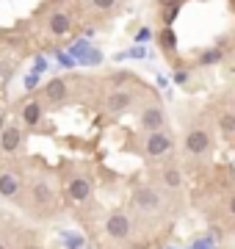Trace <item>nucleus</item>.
<instances>
[{
    "mask_svg": "<svg viewBox=\"0 0 235 249\" xmlns=\"http://www.w3.org/2000/svg\"><path fill=\"white\" fill-rule=\"evenodd\" d=\"M105 230H108L111 238H125L127 232H130V222H127L125 213H111L108 224H105Z\"/></svg>",
    "mask_w": 235,
    "mask_h": 249,
    "instance_id": "f257e3e1",
    "label": "nucleus"
},
{
    "mask_svg": "<svg viewBox=\"0 0 235 249\" xmlns=\"http://www.w3.org/2000/svg\"><path fill=\"white\" fill-rule=\"evenodd\" d=\"M185 147H188V152H205L210 147V136L205 133V130H191L188 139H185Z\"/></svg>",
    "mask_w": 235,
    "mask_h": 249,
    "instance_id": "f03ea898",
    "label": "nucleus"
},
{
    "mask_svg": "<svg viewBox=\"0 0 235 249\" xmlns=\"http://www.w3.org/2000/svg\"><path fill=\"white\" fill-rule=\"evenodd\" d=\"M169 147H172V139H169L166 133H161V130L147 139V152H150V155H163Z\"/></svg>",
    "mask_w": 235,
    "mask_h": 249,
    "instance_id": "7ed1b4c3",
    "label": "nucleus"
},
{
    "mask_svg": "<svg viewBox=\"0 0 235 249\" xmlns=\"http://www.w3.org/2000/svg\"><path fill=\"white\" fill-rule=\"evenodd\" d=\"M19 142H22V130H19V127H6V130L0 133V147H3L6 152L17 150Z\"/></svg>",
    "mask_w": 235,
    "mask_h": 249,
    "instance_id": "20e7f679",
    "label": "nucleus"
},
{
    "mask_svg": "<svg viewBox=\"0 0 235 249\" xmlns=\"http://www.w3.org/2000/svg\"><path fill=\"white\" fill-rule=\"evenodd\" d=\"M136 205L144 208V211H155V208L161 205V199H158V194H155L152 188H138L136 191Z\"/></svg>",
    "mask_w": 235,
    "mask_h": 249,
    "instance_id": "39448f33",
    "label": "nucleus"
},
{
    "mask_svg": "<svg viewBox=\"0 0 235 249\" xmlns=\"http://www.w3.org/2000/svg\"><path fill=\"white\" fill-rule=\"evenodd\" d=\"M141 124H144L147 130H152V133H158L163 124V114L158 111V108H147L144 114H141Z\"/></svg>",
    "mask_w": 235,
    "mask_h": 249,
    "instance_id": "423d86ee",
    "label": "nucleus"
},
{
    "mask_svg": "<svg viewBox=\"0 0 235 249\" xmlns=\"http://www.w3.org/2000/svg\"><path fill=\"white\" fill-rule=\"evenodd\" d=\"M89 194H91L89 180L78 178V180H72V183H69V196H72L75 202H83V199H89Z\"/></svg>",
    "mask_w": 235,
    "mask_h": 249,
    "instance_id": "0eeeda50",
    "label": "nucleus"
},
{
    "mask_svg": "<svg viewBox=\"0 0 235 249\" xmlns=\"http://www.w3.org/2000/svg\"><path fill=\"white\" fill-rule=\"evenodd\" d=\"M34 202L36 205H50L53 202V188L47 186V183H36V186H34Z\"/></svg>",
    "mask_w": 235,
    "mask_h": 249,
    "instance_id": "6e6552de",
    "label": "nucleus"
},
{
    "mask_svg": "<svg viewBox=\"0 0 235 249\" xmlns=\"http://www.w3.org/2000/svg\"><path fill=\"white\" fill-rule=\"evenodd\" d=\"M17 191H19V183H17L14 175H9V172H6V175H0V194H3V196H14Z\"/></svg>",
    "mask_w": 235,
    "mask_h": 249,
    "instance_id": "1a4fd4ad",
    "label": "nucleus"
},
{
    "mask_svg": "<svg viewBox=\"0 0 235 249\" xmlns=\"http://www.w3.org/2000/svg\"><path fill=\"white\" fill-rule=\"evenodd\" d=\"M50 31H53L55 36L67 34V31H69V14H64V11L53 14V19H50Z\"/></svg>",
    "mask_w": 235,
    "mask_h": 249,
    "instance_id": "9d476101",
    "label": "nucleus"
},
{
    "mask_svg": "<svg viewBox=\"0 0 235 249\" xmlns=\"http://www.w3.org/2000/svg\"><path fill=\"white\" fill-rule=\"evenodd\" d=\"M64 94H67V86H64V80H50V83H47V97L50 100H55V103H58V100H64Z\"/></svg>",
    "mask_w": 235,
    "mask_h": 249,
    "instance_id": "9b49d317",
    "label": "nucleus"
},
{
    "mask_svg": "<svg viewBox=\"0 0 235 249\" xmlns=\"http://www.w3.org/2000/svg\"><path fill=\"white\" fill-rule=\"evenodd\" d=\"M127 103H130V94H125V91H117V94H111V97H108V108H111V111H125Z\"/></svg>",
    "mask_w": 235,
    "mask_h": 249,
    "instance_id": "f8f14e48",
    "label": "nucleus"
},
{
    "mask_svg": "<svg viewBox=\"0 0 235 249\" xmlns=\"http://www.w3.org/2000/svg\"><path fill=\"white\" fill-rule=\"evenodd\" d=\"M39 116H42V106H39V103H28L25 111H22V119H25V124H36Z\"/></svg>",
    "mask_w": 235,
    "mask_h": 249,
    "instance_id": "ddd939ff",
    "label": "nucleus"
},
{
    "mask_svg": "<svg viewBox=\"0 0 235 249\" xmlns=\"http://www.w3.org/2000/svg\"><path fill=\"white\" fill-rule=\"evenodd\" d=\"M218 124H221V130H224V133H235V116L233 114H224Z\"/></svg>",
    "mask_w": 235,
    "mask_h": 249,
    "instance_id": "4468645a",
    "label": "nucleus"
},
{
    "mask_svg": "<svg viewBox=\"0 0 235 249\" xmlns=\"http://www.w3.org/2000/svg\"><path fill=\"white\" fill-rule=\"evenodd\" d=\"M161 45L166 47V50H172V47L177 45V39H174V34H172V31H169V28H166V31H163V34H161Z\"/></svg>",
    "mask_w": 235,
    "mask_h": 249,
    "instance_id": "2eb2a0df",
    "label": "nucleus"
},
{
    "mask_svg": "<svg viewBox=\"0 0 235 249\" xmlns=\"http://www.w3.org/2000/svg\"><path fill=\"white\" fill-rule=\"evenodd\" d=\"M163 180H166V186H180V172L177 169H166V175H163Z\"/></svg>",
    "mask_w": 235,
    "mask_h": 249,
    "instance_id": "dca6fc26",
    "label": "nucleus"
},
{
    "mask_svg": "<svg viewBox=\"0 0 235 249\" xmlns=\"http://www.w3.org/2000/svg\"><path fill=\"white\" fill-rule=\"evenodd\" d=\"M221 58V50H208V53L202 55V64H216Z\"/></svg>",
    "mask_w": 235,
    "mask_h": 249,
    "instance_id": "f3484780",
    "label": "nucleus"
},
{
    "mask_svg": "<svg viewBox=\"0 0 235 249\" xmlns=\"http://www.w3.org/2000/svg\"><path fill=\"white\" fill-rule=\"evenodd\" d=\"M36 86H39V75L36 72H31V75L25 78V89H36Z\"/></svg>",
    "mask_w": 235,
    "mask_h": 249,
    "instance_id": "a211bd4d",
    "label": "nucleus"
},
{
    "mask_svg": "<svg viewBox=\"0 0 235 249\" xmlns=\"http://www.w3.org/2000/svg\"><path fill=\"white\" fill-rule=\"evenodd\" d=\"M81 64H97L100 61V53H83V58H78Z\"/></svg>",
    "mask_w": 235,
    "mask_h": 249,
    "instance_id": "6ab92c4d",
    "label": "nucleus"
},
{
    "mask_svg": "<svg viewBox=\"0 0 235 249\" xmlns=\"http://www.w3.org/2000/svg\"><path fill=\"white\" fill-rule=\"evenodd\" d=\"M150 28H141V31H138V36H136V42H147V39H150Z\"/></svg>",
    "mask_w": 235,
    "mask_h": 249,
    "instance_id": "aec40b11",
    "label": "nucleus"
},
{
    "mask_svg": "<svg viewBox=\"0 0 235 249\" xmlns=\"http://www.w3.org/2000/svg\"><path fill=\"white\" fill-rule=\"evenodd\" d=\"M114 3H117V0H94V6H97V9H111Z\"/></svg>",
    "mask_w": 235,
    "mask_h": 249,
    "instance_id": "412c9836",
    "label": "nucleus"
},
{
    "mask_svg": "<svg viewBox=\"0 0 235 249\" xmlns=\"http://www.w3.org/2000/svg\"><path fill=\"white\" fill-rule=\"evenodd\" d=\"M58 61H61L64 67H72V64H75V61H72V55H67V53H61V55H58Z\"/></svg>",
    "mask_w": 235,
    "mask_h": 249,
    "instance_id": "4be33fe9",
    "label": "nucleus"
},
{
    "mask_svg": "<svg viewBox=\"0 0 235 249\" xmlns=\"http://www.w3.org/2000/svg\"><path fill=\"white\" fill-rule=\"evenodd\" d=\"M42 70H45V58H36V75H39Z\"/></svg>",
    "mask_w": 235,
    "mask_h": 249,
    "instance_id": "5701e85b",
    "label": "nucleus"
},
{
    "mask_svg": "<svg viewBox=\"0 0 235 249\" xmlns=\"http://www.w3.org/2000/svg\"><path fill=\"white\" fill-rule=\"evenodd\" d=\"M230 213L235 216V196H233V199H230Z\"/></svg>",
    "mask_w": 235,
    "mask_h": 249,
    "instance_id": "b1692460",
    "label": "nucleus"
},
{
    "mask_svg": "<svg viewBox=\"0 0 235 249\" xmlns=\"http://www.w3.org/2000/svg\"><path fill=\"white\" fill-rule=\"evenodd\" d=\"M0 130H3V114H0Z\"/></svg>",
    "mask_w": 235,
    "mask_h": 249,
    "instance_id": "393cba45",
    "label": "nucleus"
},
{
    "mask_svg": "<svg viewBox=\"0 0 235 249\" xmlns=\"http://www.w3.org/2000/svg\"><path fill=\"white\" fill-rule=\"evenodd\" d=\"M0 249H9V247H6V244H0Z\"/></svg>",
    "mask_w": 235,
    "mask_h": 249,
    "instance_id": "a878e982",
    "label": "nucleus"
},
{
    "mask_svg": "<svg viewBox=\"0 0 235 249\" xmlns=\"http://www.w3.org/2000/svg\"><path fill=\"white\" fill-rule=\"evenodd\" d=\"M28 249H39V247H28Z\"/></svg>",
    "mask_w": 235,
    "mask_h": 249,
    "instance_id": "bb28decb",
    "label": "nucleus"
}]
</instances>
